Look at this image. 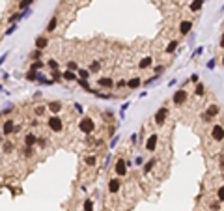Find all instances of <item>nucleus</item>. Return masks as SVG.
I'll return each mask as SVG.
<instances>
[{
  "label": "nucleus",
  "mask_w": 224,
  "mask_h": 211,
  "mask_svg": "<svg viewBox=\"0 0 224 211\" xmlns=\"http://www.w3.org/2000/svg\"><path fill=\"white\" fill-rule=\"evenodd\" d=\"M79 84H80V86H82L84 90H88V92H90V86H88V82H86V80H82V79H79Z\"/></svg>",
  "instance_id": "nucleus-33"
},
{
  "label": "nucleus",
  "mask_w": 224,
  "mask_h": 211,
  "mask_svg": "<svg viewBox=\"0 0 224 211\" xmlns=\"http://www.w3.org/2000/svg\"><path fill=\"white\" fill-rule=\"evenodd\" d=\"M47 45H49V39H47L45 36H39V38L36 39V49H39V51H43Z\"/></svg>",
  "instance_id": "nucleus-10"
},
{
  "label": "nucleus",
  "mask_w": 224,
  "mask_h": 211,
  "mask_svg": "<svg viewBox=\"0 0 224 211\" xmlns=\"http://www.w3.org/2000/svg\"><path fill=\"white\" fill-rule=\"evenodd\" d=\"M49 127H51L54 133H60V131H62V127H64V123H62V118L52 116L51 120H49Z\"/></svg>",
  "instance_id": "nucleus-2"
},
{
  "label": "nucleus",
  "mask_w": 224,
  "mask_h": 211,
  "mask_svg": "<svg viewBox=\"0 0 224 211\" xmlns=\"http://www.w3.org/2000/svg\"><path fill=\"white\" fill-rule=\"evenodd\" d=\"M127 86H129V88H133V90H135V88H138V86H140V79H138V77H135V79H131V80L127 82Z\"/></svg>",
  "instance_id": "nucleus-18"
},
{
  "label": "nucleus",
  "mask_w": 224,
  "mask_h": 211,
  "mask_svg": "<svg viewBox=\"0 0 224 211\" xmlns=\"http://www.w3.org/2000/svg\"><path fill=\"white\" fill-rule=\"evenodd\" d=\"M36 142H38V136L34 135V133H28V135L24 136V144H26V146H30V148H32Z\"/></svg>",
  "instance_id": "nucleus-12"
},
{
  "label": "nucleus",
  "mask_w": 224,
  "mask_h": 211,
  "mask_svg": "<svg viewBox=\"0 0 224 211\" xmlns=\"http://www.w3.org/2000/svg\"><path fill=\"white\" fill-rule=\"evenodd\" d=\"M153 165H155V161H150V163H148V165L144 166V172H150L151 168H153Z\"/></svg>",
  "instance_id": "nucleus-31"
},
{
  "label": "nucleus",
  "mask_w": 224,
  "mask_h": 211,
  "mask_svg": "<svg viewBox=\"0 0 224 211\" xmlns=\"http://www.w3.org/2000/svg\"><path fill=\"white\" fill-rule=\"evenodd\" d=\"M211 135H213L215 140H222L224 138V129L220 127V125H215V127L211 129Z\"/></svg>",
  "instance_id": "nucleus-8"
},
{
  "label": "nucleus",
  "mask_w": 224,
  "mask_h": 211,
  "mask_svg": "<svg viewBox=\"0 0 224 211\" xmlns=\"http://www.w3.org/2000/svg\"><path fill=\"white\" fill-rule=\"evenodd\" d=\"M0 144H2V133H0Z\"/></svg>",
  "instance_id": "nucleus-46"
},
{
  "label": "nucleus",
  "mask_w": 224,
  "mask_h": 211,
  "mask_svg": "<svg viewBox=\"0 0 224 211\" xmlns=\"http://www.w3.org/2000/svg\"><path fill=\"white\" fill-rule=\"evenodd\" d=\"M219 200H224V185L219 189Z\"/></svg>",
  "instance_id": "nucleus-36"
},
{
  "label": "nucleus",
  "mask_w": 224,
  "mask_h": 211,
  "mask_svg": "<svg viewBox=\"0 0 224 211\" xmlns=\"http://www.w3.org/2000/svg\"><path fill=\"white\" fill-rule=\"evenodd\" d=\"M207 67L213 69V67H215V60H209V62H207Z\"/></svg>",
  "instance_id": "nucleus-41"
},
{
  "label": "nucleus",
  "mask_w": 224,
  "mask_h": 211,
  "mask_svg": "<svg viewBox=\"0 0 224 211\" xmlns=\"http://www.w3.org/2000/svg\"><path fill=\"white\" fill-rule=\"evenodd\" d=\"M32 2H34V0H23V2H21V10H26Z\"/></svg>",
  "instance_id": "nucleus-27"
},
{
  "label": "nucleus",
  "mask_w": 224,
  "mask_h": 211,
  "mask_svg": "<svg viewBox=\"0 0 224 211\" xmlns=\"http://www.w3.org/2000/svg\"><path fill=\"white\" fill-rule=\"evenodd\" d=\"M220 47H224V36L220 38Z\"/></svg>",
  "instance_id": "nucleus-45"
},
{
  "label": "nucleus",
  "mask_w": 224,
  "mask_h": 211,
  "mask_svg": "<svg viewBox=\"0 0 224 211\" xmlns=\"http://www.w3.org/2000/svg\"><path fill=\"white\" fill-rule=\"evenodd\" d=\"M11 150H13V144H11V142H4V151H8V153H10Z\"/></svg>",
  "instance_id": "nucleus-28"
},
{
  "label": "nucleus",
  "mask_w": 224,
  "mask_h": 211,
  "mask_svg": "<svg viewBox=\"0 0 224 211\" xmlns=\"http://www.w3.org/2000/svg\"><path fill=\"white\" fill-rule=\"evenodd\" d=\"M86 165H88V166H94V165H95V157H88V159H86Z\"/></svg>",
  "instance_id": "nucleus-35"
},
{
  "label": "nucleus",
  "mask_w": 224,
  "mask_h": 211,
  "mask_svg": "<svg viewBox=\"0 0 224 211\" xmlns=\"http://www.w3.org/2000/svg\"><path fill=\"white\" fill-rule=\"evenodd\" d=\"M84 211H94V202H92V200H86V202H84Z\"/></svg>",
  "instance_id": "nucleus-24"
},
{
  "label": "nucleus",
  "mask_w": 224,
  "mask_h": 211,
  "mask_svg": "<svg viewBox=\"0 0 224 211\" xmlns=\"http://www.w3.org/2000/svg\"><path fill=\"white\" fill-rule=\"evenodd\" d=\"M166 116H168V110H166V108H159V110H157V114H155V122H157L159 125H161V123H164Z\"/></svg>",
  "instance_id": "nucleus-7"
},
{
  "label": "nucleus",
  "mask_w": 224,
  "mask_h": 211,
  "mask_svg": "<svg viewBox=\"0 0 224 211\" xmlns=\"http://www.w3.org/2000/svg\"><path fill=\"white\" fill-rule=\"evenodd\" d=\"M151 66V58H144V60H140V69H146V67H150Z\"/></svg>",
  "instance_id": "nucleus-22"
},
{
  "label": "nucleus",
  "mask_w": 224,
  "mask_h": 211,
  "mask_svg": "<svg viewBox=\"0 0 224 211\" xmlns=\"http://www.w3.org/2000/svg\"><path fill=\"white\" fill-rule=\"evenodd\" d=\"M191 28H192V24L189 23V21H183V23L179 24V32L181 34H189V32H191Z\"/></svg>",
  "instance_id": "nucleus-14"
},
{
  "label": "nucleus",
  "mask_w": 224,
  "mask_h": 211,
  "mask_svg": "<svg viewBox=\"0 0 224 211\" xmlns=\"http://www.w3.org/2000/svg\"><path fill=\"white\" fill-rule=\"evenodd\" d=\"M204 94V84H198V86H196V95H202Z\"/></svg>",
  "instance_id": "nucleus-32"
},
{
  "label": "nucleus",
  "mask_w": 224,
  "mask_h": 211,
  "mask_svg": "<svg viewBox=\"0 0 224 211\" xmlns=\"http://www.w3.org/2000/svg\"><path fill=\"white\" fill-rule=\"evenodd\" d=\"M13 127H15L13 120H6V122H4V127H2V135H11V133H13Z\"/></svg>",
  "instance_id": "nucleus-6"
},
{
  "label": "nucleus",
  "mask_w": 224,
  "mask_h": 211,
  "mask_svg": "<svg viewBox=\"0 0 224 211\" xmlns=\"http://www.w3.org/2000/svg\"><path fill=\"white\" fill-rule=\"evenodd\" d=\"M116 86H118V88H123V86H127V82H125V80H120V82L116 84Z\"/></svg>",
  "instance_id": "nucleus-40"
},
{
  "label": "nucleus",
  "mask_w": 224,
  "mask_h": 211,
  "mask_svg": "<svg viewBox=\"0 0 224 211\" xmlns=\"http://www.w3.org/2000/svg\"><path fill=\"white\" fill-rule=\"evenodd\" d=\"M60 79H62V73L58 69H52V80H60Z\"/></svg>",
  "instance_id": "nucleus-26"
},
{
  "label": "nucleus",
  "mask_w": 224,
  "mask_h": 211,
  "mask_svg": "<svg viewBox=\"0 0 224 211\" xmlns=\"http://www.w3.org/2000/svg\"><path fill=\"white\" fill-rule=\"evenodd\" d=\"M202 52H204V47H198V49H196V52H194V56H200Z\"/></svg>",
  "instance_id": "nucleus-39"
},
{
  "label": "nucleus",
  "mask_w": 224,
  "mask_h": 211,
  "mask_svg": "<svg viewBox=\"0 0 224 211\" xmlns=\"http://www.w3.org/2000/svg\"><path fill=\"white\" fill-rule=\"evenodd\" d=\"M97 84H99V86H103V88H112V86H114V80L108 79V77H103V79L97 80Z\"/></svg>",
  "instance_id": "nucleus-11"
},
{
  "label": "nucleus",
  "mask_w": 224,
  "mask_h": 211,
  "mask_svg": "<svg viewBox=\"0 0 224 211\" xmlns=\"http://www.w3.org/2000/svg\"><path fill=\"white\" fill-rule=\"evenodd\" d=\"M108 191L110 193H118L120 191V179H110L108 181Z\"/></svg>",
  "instance_id": "nucleus-13"
},
{
  "label": "nucleus",
  "mask_w": 224,
  "mask_h": 211,
  "mask_svg": "<svg viewBox=\"0 0 224 211\" xmlns=\"http://www.w3.org/2000/svg\"><path fill=\"white\" fill-rule=\"evenodd\" d=\"M6 58H8V54H2V56H0V66L4 64V60H6Z\"/></svg>",
  "instance_id": "nucleus-43"
},
{
  "label": "nucleus",
  "mask_w": 224,
  "mask_h": 211,
  "mask_svg": "<svg viewBox=\"0 0 224 211\" xmlns=\"http://www.w3.org/2000/svg\"><path fill=\"white\" fill-rule=\"evenodd\" d=\"M62 79H66V80H75V79H77V75L71 71V69H67L66 73H62Z\"/></svg>",
  "instance_id": "nucleus-17"
},
{
  "label": "nucleus",
  "mask_w": 224,
  "mask_h": 211,
  "mask_svg": "<svg viewBox=\"0 0 224 211\" xmlns=\"http://www.w3.org/2000/svg\"><path fill=\"white\" fill-rule=\"evenodd\" d=\"M90 71H92V73H97V71H99V64H97V62H94L92 67H90Z\"/></svg>",
  "instance_id": "nucleus-30"
},
{
  "label": "nucleus",
  "mask_w": 224,
  "mask_h": 211,
  "mask_svg": "<svg viewBox=\"0 0 224 211\" xmlns=\"http://www.w3.org/2000/svg\"><path fill=\"white\" fill-rule=\"evenodd\" d=\"M155 146H157V135H151L146 142V150L148 151H155Z\"/></svg>",
  "instance_id": "nucleus-9"
},
{
  "label": "nucleus",
  "mask_w": 224,
  "mask_h": 211,
  "mask_svg": "<svg viewBox=\"0 0 224 211\" xmlns=\"http://www.w3.org/2000/svg\"><path fill=\"white\" fill-rule=\"evenodd\" d=\"M116 174L120 176V178H122V176H125V174H127V163H125L123 159H120V161H118V163H116Z\"/></svg>",
  "instance_id": "nucleus-5"
},
{
  "label": "nucleus",
  "mask_w": 224,
  "mask_h": 211,
  "mask_svg": "<svg viewBox=\"0 0 224 211\" xmlns=\"http://www.w3.org/2000/svg\"><path fill=\"white\" fill-rule=\"evenodd\" d=\"M41 67H43V62H41V60H36V62H34V64H32V71H39V69Z\"/></svg>",
  "instance_id": "nucleus-20"
},
{
  "label": "nucleus",
  "mask_w": 224,
  "mask_h": 211,
  "mask_svg": "<svg viewBox=\"0 0 224 211\" xmlns=\"http://www.w3.org/2000/svg\"><path fill=\"white\" fill-rule=\"evenodd\" d=\"M176 47H178V41H172V43L166 47V52H174V51H176Z\"/></svg>",
  "instance_id": "nucleus-25"
},
{
  "label": "nucleus",
  "mask_w": 224,
  "mask_h": 211,
  "mask_svg": "<svg viewBox=\"0 0 224 211\" xmlns=\"http://www.w3.org/2000/svg\"><path fill=\"white\" fill-rule=\"evenodd\" d=\"M222 64H224V58H222Z\"/></svg>",
  "instance_id": "nucleus-48"
},
{
  "label": "nucleus",
  "mask_w": 224,
  "mask_h": 211,
  "mask_svg": "<svg viewBox=\"0 0 224 211\" xmlns=\"http://www.w3.org/2000/svg\"><path fill=\"white\" fill-rule=\"evenodd\" d=\"M220 166H222V170H224V153L220 155Z\"/></svg>",
  "instance_id": "nucleus-44"
},
{
  "label": "nucleus",
  "mask_w": 224,
  "mask_h": 211,
  "mask_svg": "<svg viewBox=\"0 0 224 211\" xmlns=\"http://www.w3.org/2000/svg\"><path fill=\"white\" fill-rule=\"evenodd\" d=\"M172 101H174V105H183L187 101V92H185V90H178V92L174 94Z\"/></svg>",
  "instance_id": "nucleus-3"
},
{
  "label": "nucleus",
  "mask_w": 224,
  "mask_h": 211,
  "mask_svg": "<svg viewBox=\"0 0 224 211\" xmlns=\"http://www.w3.org/2000/svg\"><path fill=\"white\" fill-rule=\"evenodd\" d=\"M56 23H58V19H56V17H52L51 21H49V24H47V32H52L54 28H56Z\"/></svg>",
  "instance_id": "nucleus-19"
},
{
  "label": "nucleus",
  "mask_w": 224,
  "mask_h": 211,
  "mask_svg": "<svg viewBox=\"0 0 224 211\" xmlns=\"http://www.w3.org/2000/svg\"><path fill=\"white\" fill-rule=\"evenodd\" d=\"M67 69H71V71H75V69H77V64H75V62H69V64H67Z\"/></svg>",
  "instance_id": "nucleus-37"
},
{
  "label": "nucleus",
  "mask_w": 224,
  "mask_h": 211,
  "mask_svg": "<svg viewBox=\"0 0 224 211\" xmlns=\"http://www.w3.org/2000/svg\"><path fill=\"white\" fill-rule=\"evenodd\" d=\"M43 110H45L43 107H36V114H43Z\"/></svg>",
  "instance_id": "nucleus-42"
},
{
  "label": "nucleus",
  "mask_w": 224,
  "mask_h": 211,
  "mask_svg": "<svg viewBox=\"0 0 224 211\" xmlns=\"http://www.w3.org/2000/svg\"><path fill=\"white\" fill-rule=\"evenodd\" d=\"M0 92H2V86H0Z\"/></svg>",
  "instance_id": "nucleus-47"
},
{
  "label": "nucleus",
  "mask_w": 224,
  "mask_h": 211,
  "mask_svg": "<svg viewBox=\"0 0 224 211\" xmlns=\"http://www.w3.org/2000/svg\"><path fill=\"white\" fill-rule=\"evenodd\" d=\"M217 114H219V105H209L207 112L204 114V120H206V122H209V120H211L213 116H217Z\"/></svg>",
  "instance_id": "nucleus-4"
},
{
  "label": "nucleus",
  "mask_w": 224,
  "mask_h": 211,
  "mask_svg": "<svg viewBox=\"0 0 224 211\" xmlns=\"http://www.w3.org/2000/svg\"><path fill=\"white\" fill-rule=\"evenodd\" d=\"M202 6H204V0H192L191 4V11H200Z\"/></svg>",
  "instance_id": "nucleus-15"
},
{
  "label": "nucleus",
  "mask_w": 224,
  "mask_h": 211,
  "mask_svg": "<svg viewBox=\"0 0 224 211\" xmlns=\"http://www.w3.org/2000/svg\"><path fill=\"white\" fill-rule=\"evenodd\" d=\"M11 110H13V107H6V108H4L2 112H0V114H10V112H11Z\"/></svg>",
  "instance_id": "nucleus-38"
},
{
  "label": "nucleus",
  "mask_w": 224,
  "mask_h": 211,
  "mask_svg": "<svg viewBox=\"0 0 224 211\" xmlns=\"http://www.w3.org/2000/svg\"><path fill=\"white\" fill-rule=\"evenodd\" d=\"M26 79H28V80H32V82H34V80H38V71H32V69H30V71L26 73Z\"/></svg>",
  "instance_id": "nucleus-21"
},
{
  "label": "nucleus",
  "mask_w": 224,
  "mask_h": 211,
  "mask_svg": "<svg viewBox=\"0 0 224 211\" xmlns=\"http://www.w3.org/2000/svg\"><path fill=\"white\" fill-rule=\"evenodd\" d=\"M79 127H80L82 133L90 135V133L95 129V123H94V120H92V118H82V120H80V123H79Z\"/></svg>",
  "instance_id": "nucleus-1"
},
{
  "label": "nucleus",
  "mask_w": 224,
  "mask_h": 211,
  "mask_svg": "<svg viewBox=\"0 0 224 211\" xmlns=\"http://www.w3.org/2000/svg\"><path fill=\"white\" fill-rule=\"evenodd\" d=\"M79 77H80L82 80H86L88 77H90V71H88V69H79Z\"/></svg>",
  "instance_id": "nucleus-23"
},
{
  "label": "nucleus",
  "mask_w": 224,
  "mask_h": 211,
  "mask_svg": "<svg viewBox=\"0 0 224 211\" xmlns=\"http://www.w3.org/2000/svg\"><path fill=\"white\" fill-rule=\"evenodd\" d=\"M15 30H17V26H15V24H11V26L8 28V30H6V36H11V34L15 32Z\"/></svg>",
  "instance_id": "nucleus-29"
},
{
  "label": "nucleus",
  "mask_w": 224,
  "mask_h": 211,
  "mask_svg": "<svg viewBox=\"0 0 224 211\" xmlns=\"http://www.w3.org/2000/svg\"><path fill=\"white\" fill-rule=\"evenodd\" d=\"M49 67H51V69H58V62H54V60H49Z\"/></svg>",
  "instance_id": "nucleus-34"
},
{
  "label": "nucleus",
  "mask_w": 224,
  "mask_h": 211,
  "mask_svg": "<svg viewBox=\"0 0 224 211\" xmlns=\"http://www.w3.org/2000/svg\"><path fill=\"white\" fill-rule=\"evenodd\" d=\"M62 108V103L60 101H51V103H49V110H51V112H58Z\"/></svg>",
  "instance_id": "nucleus-16"
}]
</instances>
